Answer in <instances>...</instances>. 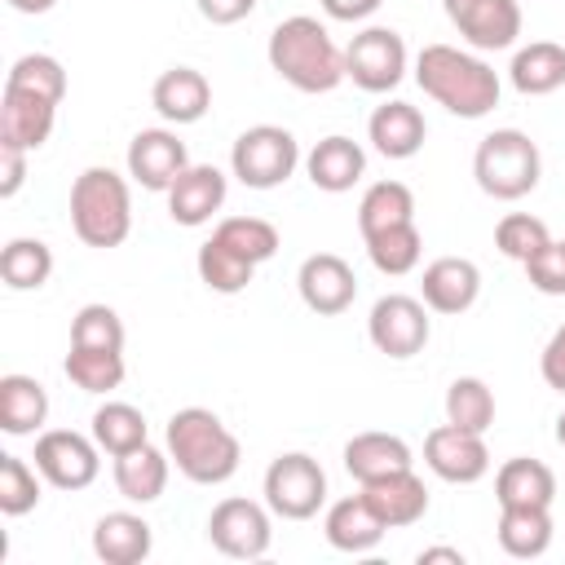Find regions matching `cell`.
I'll return each mask as SVG.
<instances>
[{
	"mask_svg": "<svg viewBox=\"0 0 565 565\" xmlns=\"http://www.w3.org/2000/svg\"><path fill=\"white\" fill-rule=\"evenodd\" d=\"M415 84L424 88V97H433L459 119L490 115L503 93L499 71L481 53L455 49V44H424L415 57Z\"/></svg>",
	"mask_w": 565,
	"mask_h": 565,
	"instance_id": "6da1fadb",
	"label": "cell"
},
{
	"mask_svg": "<svg viewBox=\"0 0 565 565\" xmlns=\"http://www.w3.org/2000/svg\"><path fill=\"white\" fill-rule=\"evenodd\" d=\"M269 66L282 84H291L296 93H331L344 79V49L331 40V31L309 18V13H291L269 31Z\"/></svg>",
	"mask_w": 565,
	"mask_h": 565,
	"instance_id": "7a4b0ae2",
	"label": "cell"
},
{
	"mask_svg": "<svg viewBox=\"0 0 565 565\" xmlns=\"http://www.w3.org/2000/svg\"><path fill=\"white\" fill-rule=\"evenodd\" d=\"M163 450L168 459L177 463V472L194 486H221L238 472V459H243V446L238 437L221 424L216 411L207 406H185L168 419V433H163Z\"/></svg>",
	"mask_w": 565,
	"mask_h": 565,
	"instance_id": "3957f363",
	"label": "cell"
},
{
	"mask_svg": "<svg viewBox=\"0 0 565 565\" xmlns=\"http://www.w3.org/2000/svg\"><path fill=\"white\" fill-rule=\"evenodd\" d=\"M71 230L84 247H97V252H110L128 238L132 194L115 168L93 163L71 181Z\"/></svg>",
	"mask_w": 565,
	"mask_h": 565,
	"instance_id": "277c9868",
	"label": "cell"
},
{
	"mask_svg": "<svg viewBox=\"0 0 565 565\" xmlns=\"http://www.w3.org/2000/svg\"><path fill=\"white\" fill-rule=\"evenodd\" d=\"M472 177L481 185V194L499 199V203H516L525 199L539 177H543V154L534 146L530 132L521 128H494L477 141V154H472Z\"/></svg>",
	"mask_w": 565,
	"mask_h": 565,
	"instance_id": "5b68a950",
	"label": "cell"
},
{
	"mask_svg": "<svg viewBox=\"0 0 565 565\" xmlns=\"http://www.w3.org/2000/svg\"><path fill=\"white\" fill-rule=\"evenodd\" d=\"M300 168V141L278 124H252L234 137L230 172L247 190H274Z\"/></svg>",
	"mask_w": 565,
	"mask_h": 565,
	"instance_id": "8992f818",
	"label": "cell"
},
{
	"mask_svg": "<svg viewBox=\"0 0 565 565\" xmlns=\"http://www.w3.org/2000/svg\"><path fill=\"white\" fill-rule=\"evenodd\" d=\"M260 494H265V503H269L274 516H282V521H309L327 503V472H322V463L313 455L287 450V455H278L265 468Z\"/></svg>",
	"mask_w": 565,
	"mask_h": 565,
	"instance_id": "52a82bcc",
	"label": "cell"
},
{
	"mask_svg": "<svg viewBox=\"0 0 565 565\" xmlns=\"http://www.w3.org/2000/svg\"><path fill=\"white\" fill-rule=\"evenodd\" d=\"M428 305L419 296H402V291H388L371 305V318H366V335L371 344L384 353V358H415L424 353L428 335H433V322H428Z\"/></svg>",
	"mask_w": 565,
	"mask_h": 565,
	"instance_id": "ba28073f",
	"label": "cell"
},
{
	"mask_svg": "<svg viewBox=\"0 0 565 565\" xmlns=\"http://www.w3.org/2000/svg\"><path fill=\"white\" fill-rule=\"evenodd\" d=\"M35 468L53 490H88L102 472V446L75 428H49L35 437Z\"/></svg>",
	"mask_w": 565,
	"mask_h": 565,
	"instance_id": "9c48e42d",
	"label": "cell"
},
{
	"mask_svg": "<svg viewBox=\"0 0 565 565\" xmlns=\"http://www.w3.org/2000/svg\"><path fill=\"white\" fill-rule=\"evenodd\" d=\"M406 40L393 26H366L344 49V79L362 93H388L406 79Z\"/></svg>",
	"mask_w": 565,
	"mask_h": 565,
	"instance_id": "30bf717a",
	"label": "cell"
},
{
	"mask_svg": "<svg viewBox=\"0 0 565 565\" xmlns=\"http://www.w3.org/2000/svg\"><path fill=\"white\" fill-rule=\"evenodd\" d=\"M269 503H256V499H221L207 516V543L230 556V561H256L269 552V539H274V521H269Z\"/></svg>",
	"mask_w": 565,
	"mask_h": 565,
	"instance_id": "8fae6325",
	"label": "cell"
},
{
	"mask_svg": "<svg viewBox=\"0 0 565 565\" xmlns=\"http://www.w3.org/2000/svg\"><path fill=\"white\" fill-rule=\"evenodd\" d=\"M441 9L472 53L512 49L521 35V4L516 0H441Z\"/></svg>",
	"mask_w": 565,
	"mask_h": 565,
	"instance_id": "7c38bea8",
	"label": "cell"
},
{
	"mask_svg": "<svg viewBox=\"0 0 565 565\" xmlns=\"http://www.w3.org/2000/svg\"><path fill=\"white\" fill-rule=\"evenodd\" d=\"M424 463L433 477L450 481V486H472L490 472V450H486V433H468L455 424H437L424 437Z\"/></svg>",
	"mask_w": 565,
	"mask_h": 565,
	"instance_id": "4fadbf2b",
	"label": "cell"
},
{
	"mask_svg": "<svg viewBox=\"0 0 565 565\" xmlns=\"http://www.w3.org/2000/svg\"><path fill=\"white\" fill-rule=\"evenodd\" d=\"M296 291H300L305 309H313L318 318H335L358 300V274H353V265L344 256L313 252L296 269Z\"/></svg>",
	"mask_w": 565,
	"mask_h": 565,
	"instance_id": "5bb4252c",
	"label": "cell"
},
{
	"mask_svg": "<svg viewBox=\"0 0 565 565\" xmlns=\"http://www.w3.org/2000/svg\"><path fill=\"white\" fill-rule=\"evenodd\" d=\"M190 168V154H185V141L172 132V128H141L132 141H128V177L141 185V190H154V194H168V185Z\"/></svg>",
	"mask_w": 565,
	"mask_h": 565,
	"instance_id": "9a60e30c",
	"label": "cell"
},
{
	"mask_svg": "<svg viewBox=\"0 0 565 565\" xmlns=\"http://www.w3.org/2000/svg\"><path fill=\"white\" fill-rule=\"evenodd\" d=\"M481 296V269L468 260V256H437L424 265V278H419V300L433 309V313H463L472 309Z\"/></svg>",
	"mask_w": 565,
	"mask_h": 565,
	"instance_id": "2e32d148",
	"label": "cell"
},
{
	"mask_svg": "<svg viewBox=\"0 0 565 565\" xmlns=\"http://www.w3.org/2000/svg\"><path fill=\"white\" fill-rule=\"evenodd\" d=\"M225 172L216 163H190L172 185H168V216L185 230L207 225L225 207Z\"/></svg>",
	"mask_w": 565,
	"mask_h": 565,
	"instance_id": "e0dca14e",
	"label": "cell"
},
{
	"mask_svg": "<svg viewBox=\"0 0 565 565\" xmlns=\"http://www.w3.org/2000/svg\"><path fill=\"white\" fill-rule=\"evenodd\" d=\"M53 124H57V102L4 84V93H0V141L4 146L40 150L53 137Z\"/></svg>",
	"mask_w": 565,
	"mask_h": 565,
	"instance_id": "ac0fdd59",
	"label": "cell"
},
{
	"mask_svg": "<svg viewBox=\"0 0 565 565\" xmlns=\"http://www.w3.org/2000/svg\"><path fill=\"white\" fill-rule=\"evenodd\" d=\"M150 106L159 110L163 124H177V128L181 124H199L207 115V106H212V84L194 66H168L150 88Z\"/></svg>",
	"mask_w": 565,
	"mask_h": 565,
	"instance_id": "d6986e66",
	"label": "cell"
},
{
	"mask_svg": "<svg viewBox=\"0 0 565 565\" xmlns=\"http://www.w3.org/2000/svg\"><path fill=\"white\" fill-rule=\"evenodd\" d=\"M384 530H388V525L380 521V512L366 503L362 490L335 499V503L327 508V516H322V534H327V543H331L335 552H349V556H362V552L380 547Z\"/></svg>",
	"mask_w": 565,
	"mask_h": 565,
	"instance_id": "ffe728a7",
	"label": "cell"
},
{
	"mask_svg": "<svg viewBox=\"0 0 565 565\" xmlns=\"http://www.w3.org/2000/svg\"><path fill=\"white\" fill-rule=\"evenodd\" d=\"M366 137H371V146H375L384 159H411V154L424 150L428 124H424L419 106L393 97V102H384V106L371 110V119H366Z\"/></svg>",
	"mask_w": 565,
	"mask_h": 565,
	"instance_id": "44dd1931",
	"label": "cell"
},
{
	"mask_svg": "<svg viewBox=\"0 0 565 565\" xmlns=\"http://www.w3.org/2000/svg\"><path fill=\"white\" fill-rule=\"evenodd\" d=\"M362 494H366V503L380 512V521H384L388 530L415 525V521H424V512H428V486L415 477V468L375 477V481L362 486Z\"/></svg>",
	"mask_w": 565,
	"mask_h": 565,
	"instance_id": "7402d4cb",
	"label": "cell"
},
{
	"mask_svg": "<svg viewBox=\"0 0 565 565\" xmlns=\"http://www.w3.org/2000/svg\"><path fill=\"white\" fill-rule=\"evenodd\" d=\"M305 172H309V181H313L318 190L344 194V190H353V185L362 181V172H366V150H362L353 137L331 132V137H322V141L305 154Z\"/></svg>",
	"mask_w": 565,
	"mask_h": 565,
	"instance_id": "603a6c76",
	"label": "cell"
},
{
	"mask_svg": "<svg viewBox=\"0 0 565 565\" xmlns=\"http://www.w3.org/2000/svg\"><path fill=\"white\" fill-rule=\"evenodd\" d=\"M154 547V530L137 512H106L93 525V552L106 565H141Z\"/></svg>",
	"mask_w": 565,
	"mask_h": 565,
	"instance_id": "cb8c5ba5",
	"label": "cell"
},
{
	"mask_svg": "<svg viewBox=\"0 0 565 565\" xmlns=\"http://www.w3.org/2000/svg\"><path fill=\"white\" fill-rule=\"evenodd\" d=\"M415 459H411V446L397 437V433H353L349 441H344V472L358 481V486H366V481H375V477H388V472H402V468H411Z\"/></svg>",
	"mask_w": 565,
	"mask_h": 565,
	"instance_id": "d4e9b609",
	"label": "cell"
},
{
	"mask_svg": "<svg viewBox=\"0 0 565 565\" xmlns=\"http://www.w3.org/2000/svg\"><path fill=\"white\" fill-rule=\"evenodd\" d=\"M494 499H499V508H552L556 472L543 459L516 455L494 472Z\"/></svg>",
	"mask_w": 565,
	"mask_h": 565,
	"instance_id": "484cf974",
	"label": "cell"
},
{
	"mask_svg": "<svg viewBox=\"0 0 565 565\" xmlns=\"http://www.w3.org/2000/svg\"><path fill=\"white\" fill-rule=\"evenodd\" d=\"M49 419V393L35 375H0V428L9 437H35Z\"/></svg>",
	"mask_w": 565,
	"mask_h": 565,
	"instance_id": "4316f807",
	"label": "cell"
},
{
	"mask_svg": "<svg viewBox=\"0 0 565 565\" xmlns=\"http://www.w3.org/2000/svg\"><path fill=\"white\" fill-rule=\"evenodd\" d=\"M508 79L525 97H547V93L565 88V44H556V40H530L525 49L512 53Z\"/></svg>",
	"mask_w": 565,
	"mask_h": 565,
	"instance_id": "83f0119b",
	"label": "cell"
},
{
	"mask_svg": "<svg viewBox=\"0 0 565 565\" xmlns=\"http://www.w3.org/2000/svg\"><path fill=\"white\" fill-rule=\"evenodd\" d=\"M168 468H172L168 450L146 441V446L128 450V455H115V490L128 503H154L163 494V486H168Z\"/></svg>",
	"mask_w": 565,
	"mask_h": 565,
	"instance_id": "f1b7e54d",
	"label": "cell"
},
{
	"mask_svg": "<svg viewBox=\"0 0 565 565\" xmlns=\"http://www.w3.org/2000/svg\"><path fill=\"white\" fill-rule=\"evenodd\" d=\"M499 547L512 561H534L552 547V508H499Z\"/></svg>",
	"mask_w": 565,
	"mask_h": 565,
	"instance_id": "f546056e",
	"label": "cell"
},
{
	"mask_svg": "<svg viewBox=\"0 0 565 565\" xmlns=\"http://www.w3.org/2000/svg\"><path fill=\"white\" fill-rule=\"evenodd\" d=\"M406 221H415V194H411L406 181H375L358 199V230H362V238L380 234L388 225H406Z\"/></svg>",
	"mask_w": 565,
	"mask_h": 565,
	"instance_id": "4dcf8cb0",
	"label": "cell"
},
{
	"mask_svg": "<svg viewBox=\"0 0 565 565\" xmlns=\"http://www.w3.org/2000/svg\"><path fill=\"white\" fill-rule=\"evenodd\" d=\"M93 437L115 459V455H128V450L146 446L150 441V424L132 402H102L93 411Z\"/></svg>",
	"mask_w": 565,
	"mask_h": 565,
	"instance_id": "1f68e13d",
	"label": "cell"
},
{
	"mask_svg": "<svg viewBox=\"0 0 565 565\" xmlns=\"http://www.w3.org/2000/svg\"><path fill=\"white\" fill-rule=\"evenodd\" d=\"M362 243H366L371 265H375L380 274H388V278L411 274V269L419 265V256H424V234H419L415 221H406V225H388V230H380V234H366Z\"/></svg>",
	"mask_w": 565,
	"mask_h": 565,
	"instance_id": "d6a6232c",
	"label": "cell"
},
{
	"mask_svg": "<svg viewBox=\"0 0 565 565\" xmlns=\"http://www.w3.org/2000/svg\"><path fill=\"white\" fill-rule=\"evenodd\" d=\"M66 380L79 388V393H115L124 384V353L119 349H84V344H71L66 362H62Z\"/></svg>",
	"mask_w": 565,
	"mask_h": 565,
	"instance_id": "836d02e7",
	"label": "cell"
},
{
	"mask_svg": "<svg viewBox=\"0 0 565 565\" xmlns=\"http://www.w3.org/2000/svg\"><path fill=\"white\" fill-rule=\"evenodd\" d=\"M53 274V252L40 238H9L0 252V278L9 291H40Z\"/></svg>",
	"mask_w": 565,
	"mask_h": 565,
	"instance_id": "e575fe53",
	"label": "cell"
},
{
	"mask_svg": "<svg viewBox=\"0 0 565 565\" xmlns=\"http://www.w3.org/2000/svg\"><path fill=\"white\" fill-rule=\"evenodd\" d=\"M194 269H199L203 287H207V291H216V296H238V291L252 282V274H256V265H252V260H243L238 252H230L216 234L199 247Z\"/></svg>",
	"mask_w": 565,
	"mask_h": 565,
	"instance_id": "d590c367",
	"label": "cell"
},
{
	"mask_svg": "<svg viewBox=\"0 0 565 565\" xmlns=\"http://www.w3.org/2000/svg\"><path fill=\"white\" fill-rule=\"evenodd\" d=\"M446 424L468 428V433H486L494 424V393L486 380L477 375H459L446 388Z\"/></svg>",
	"mask_w": 565,
	"mask_h": 565,
	"instance_id": "8d00e7d4",
	"label": "cell"
},
{
	"mask_svg": "<svg viewBox=\"0 0 565 565\" xmlns=\"http://www.w3.org/2000/svg\"><path fill=\"white\" fill-rule=\"evenodd\" d=\"M212 234H216L230 252H238L243 260H252V265H265V260L278 252V230H274L265 216H225Z\"/></svg>",
	"mask_w": 565,
	"mask_h": 565,
	"instance_id": "74e56055",
	"label": "cell"
},
{
	"mask_svg": "<svg viewBox=\"0 0 565 565\" xmlns=\"http://www.w3.org/2000/svg\"><path fill=\"white\" fill-rule=\"evenodd\" d=\"M4 84H9V88H22V93H40V97H49V102H57V106H62V97H66V71H62V62L49 57V53H22V57L9 66Z\"/></svg>",
	"mask_w": 565,
	"mask_h": 565,
	"instance_id": "f35d334b",
	"label": "cell"
},
{
	"mask_svg": "<svg viewBox=\"0 0 565 565\" xmlns=\"http://www.w3.org/2000/svg\"><path fill=\"white\" fill-rule=\"evenodd\" d=\"M40 468L18 459V455H0V512L4 516H26L40 503Z\"/></svg>",
	"mask_w": 565,
	"mask_h": 565,
	"instance_id": "ab89813d",
	"label": "cell"
},
{
	"mask_svg": "<svg viewBox=\"0 0 565 565\" xmlns=\"http://www.w3.org/2000/svg\"><path fill=\"white\" fill-rule=\"evenodd\" d=\"M71 344H84V349H119L124 353V318L110 309V305H84L75 318H71Z\"/></svg>",
	"mask_w": 565,
	"mask_h": 565,
	"instance_id": "60d3db41",
	"label": "cell"
},
{
	"mask_svg": "<svg viewBox=\"0 0 565 565\" xmlns=\"http://www.w3.org/2000/svg\"><path fill=\"white\" fill-rule=\"evenodd\" d=\"M543 243H552V234H547V225L539 221V216H530V212H508L499 225H494V247L508 256V260H530Z\"/></svg>",
	"mask_w": 565,
	"mask_h": 565,
	"instance_id": "b9f144b4",
	"label": "cell"
},
{
	"mask_svg": "<svg viewBox=\"0 0 565 565\" xmlns=\"http://www.w3.org/2000/svg\"><path fill=\"white\" fill-rule=\"evenodd\" d=\"M525 278L534 291L543 296H565V243H543L530 260H525Z\"/></svg>",
	"mask_w": 565,
	"mask_h": 565,
	"instance_id": "7bdbcfd3",
	"label": "cell"
},
{
	"mask_svg": "<svg viewBox=\"0 0 565 565\" xmlns=\"http://www.w3.org/2000/svg\"><path fill=\"white\" fill-rule=\"evenodd\" d=\"M539 375H543L547 388L565 393V322H561V327L552 331V340L543 344V353H539Z\"/></svg>",
	"mask_w": 565,
	"mask_h": 565,
	"instance_id": "ee69618b",
	"label": "cell"
},
{
	"mask_svg": "<svg viewBox=\"0 0 565 565\" xmlns=\"http://www.w3.org/2000/svg\"><path fill=\"white\" fill-rule=\"evenodd\" d=\"M26 154L31 150H18V146H4L0 141V199H13L26 181Z\"/></svg>",
	"mask_w": 565,
	"mask_h": 565,
	"instance_id": "f6af8a7d",
	"label": "cell"
},
{
	"mask_svg": "<svg viewBox=\"0 0 565 565\" xmlns=\"http://www.w3.org/2000/svg\"><path fill=\"white\" fill-rule=\"evenodd\" d=\"M194 4L212 26H234L256 9V0H194Z\"/></svg>",
	"mask_w": 565,
	"mask_h": 565,
	"instance_id": "bcb514c9",
	"label": "cell"
},
{
	"mask_svg": "<svg viewBox=\"0 0 565 565\" xmlns=\"http://www.w3.org/2000/svg\"><path fill=\"white\" fill-rule=\"evenodd\" d=\"M318 4H322V13L335 18V22H366L384 0H318Z\"/></svg>",
	"mask_w": 565,
	"mask_h": 565,
	"instance_id": "7dc6e473",
	"label": "cell"
},
{
	"mask_svg": "<svg viewBox=\"0 0 565 565\" xmlns=\"http://www.w3.org/2000/svg\"><path fill=\"white\" fill-rule=\"evenodd\" d=\"M415 561H419V565H437V561H446V565H463V552H459V547H424Z\"/></svg>",
	"mask_w": 565,
	"mask_h": 565,
	"instance_id": "c3c4849f",
	"label": "cell"
},
{
	"mask_svg": "<svg viewBox=\"0 0 565 565\" xmlns=\"http://www.w3.org/2000/svg\"><path fill=\"white\" fill-rule=\"evenodd\" d=\"M57 0H9V9H18V13H49Z\"/></svg>",
	"mask_w": 565,
	"mask_h": 565,
	"instance_id": "681fc988",
	"label": "cell"
},
{
	"mask_svg": "<svg viewBox=\"0 0 565 565\" xmlns=\"http://www.w3.org/2000/svg\"><path fill=\"white\" fill-rule=\"evenodd\" d=\"M556 446H561V450H565V411H561V415H556Z\"/></svg>",
	"mask_w": 565,
	"mask_h": 565,
	"instance_id": "f907efd6",
	"label": "cell"
}]
</instances>
